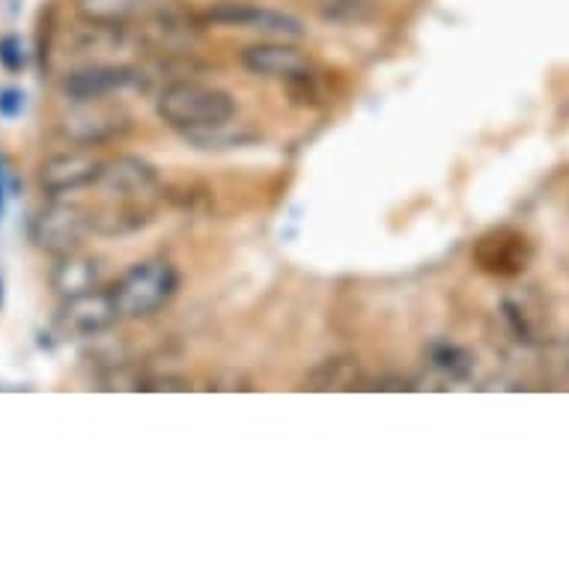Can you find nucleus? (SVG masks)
Segmentation results:
<instances>
[{
	"mask_svg": "<svg viewBox=\"0 0 569 569\" xmlns=\"http://www.w3.org/2000/svg\"><path fill=\"white\" fill-rule=\"evenodd\" d=\"M96 186L102 191L104 206L93 212V233L108 239L138 233L152 224L164 197L156 168L138 156H117L104 161L102 177Z\"/></svg>",
	"mask_w": 569,
	"mask_h": 569,
	"instance_id": "obj_1",
	"label": "nucleus"
},
{
	"mask_svg": "<svg viewBox=\"0 0 569 569\" xmlns=\"http://www.w3.org/2000/svg\"><path fill=\"white\" fill-rule=\"evenodd\" d=\"M156 113L164 126L182 131L188 140H200L212 131H224L239 113L230 93L197 81H173L156 99Z\"/></svg>",
	"mask_w": 569,
	"mask_h": 569,
	"instance_id": "obj_2",
	"label": "nucleus"
},
{
	"mask_svg": "<svg viewBox=\"0 0 569 569\" xmlns=\"http://www.w3.org/2000/svg\"><path fill=\"white\" fill-rule=\"evenodd\" d=\"M179 290V271L168 260H147L131 266L111 287V299L120 319L152 317Z\"/></svg>",
	"mask_w": 569,
	"mask_h": 569,
	"instance_id": "obj_3",
	"label": "nucleus"
},
{
	"mask_svg": "<svg viewBox=\"0 0 569 569\" xmlns=\"http://www.w3.org/2000/svg\"><path fill=\"white\" fill-rule=\"evenodd\" d=\"M206 24L224 30H239V33H257L262 39H301L308 33L305 21L296 19L292 12L271 10L260 3H248V0H221L212 3L203 12Z\"/></svg>",
	"mask_w": 569,
	"mask_h": 569,
	"instance_id": "obj_4",
	"label": "nucleus"
},
{
	"mask_svg": "<svg viewBox=\"0 0 569 569\" xmlns=\"http://www.w3.org/2000/svg\"><path fill=\"white\" fill-rule=\"evenodd\" d=\"M471 260L483 274L513 280L525 274L533 262V244L516 227H495L477 239L475 248H471Z\"/></svg>",
	"mask_w": 569,
	"mask_h": 569,
	"instance_id": "obj_5",
	"label": "nucleus"
},
{
	"mask_svg": "<svg viewBox=\"0 0 569 569\" xmlns=\"http://www.w3.org/2000/svg\"><path fill=\"white\" fill-rule=\"evenodd\" d=\"M90 233H93V212L63 200L46 206L30 224V239L48 253L78 251Z\"/></svg>",
	"mask_w": 569,
	"mask_h": 569,
	"instance_id": "obj_6",
	"label": "nucleus"
},
{
	"mask_svg": "<svg viewBox=\"0 0 569 569\" xmlns=\"http://www.w3.org/2000/svg\"><path fill=\"white\" fill-rule=\"evenodd\" d=\"M143 87V72L134 66L122 63H90L76 72H66L60 81V90L69 102H99L108 96H117L122 90H140Z\"/></svg>",
	"mask_w": 569,
	"mask_h": 569,
	"instance_id": "obj_7",
	"label": "nucleus"
},
{
	"mask_svg": "<svg viewBox=\"0 0 569 569\" xmlns=\"http://www.w3.org/2000/svg\"><path fill=\"white\" fill-rule=\"evenodd\" d=\"M242 66L257 78L269 81H287V84H308L310 60L301 48L292 46V39H262L253 42L239 54Z\"/></svg>",
	"mask_w": 569,
	"mask_h": 569,
	"instance_id": "obj_8",
	"label": "nucleus"
},
{
	"mask_svg": "<svg viewBox=\"0 0 569 569\" xmlns=\"http://www.w3.org/2000/svg\"><path fill=\"white\" fill-rule=\"evenodd\" d=\"M104 161H99L93 152L72 150V152H57L51 159L42 161L39 168V186L51 197L76 194L81 188H90L102 177Z\"/></svg>",
	"mask_w": 569,
	"mask_h": 569,
	"instance_id": "obj_9",
	"label": "nucleus"
},
{
	"mask_svg": "<svg viewBox=\"0 0 569 569\" xmlns=\"http://www.w3.org/2000/svg\"><path fill=\"white\" fill-rule=\"evenodd\" d=\"M131 129V117L120 108L99 102H78V108L63 117V134L76 143H108L113 138H122Z\"/></svg>",
	"mask_w": 569,
	"mask_h": 569,
	"instance_id": "obj_10",
	"label": "nucleus"
},
{
	"mask_svg": "<svg viewBox=\"0 0 569 569\" xmlns=\"http://www.w3.org/2000/svg\"><path fill=\"white\" fill-rule=\"evenodd\" d=\"M117 319H120V310L113 305L111 290H90L63 299V308L57 313V326L63 328L66 335L99 337L111 326H117Z\"/></svg>",
	"mask_w": 569,
	"mask_h": 569,
	"instance_id": "obj_11",
	"label": "nucleus"
},
{
	"mask_svg": "<svg viewBox=\"0 0 569 569\" xmlns=\"http://www.w3.org/2000/svg\"><path fill=\"white\" fill-rule=\"evenodd\" d=\"M78 12L96 24H113V28H131L152 19L156 12L168 10L177 0H76Z\"/></svg>",
	"mask_w": 569,
	"mask_h": 569,
	"instance_id": "obj_12",
	"label": "nucleus"
},
{
	"mask_svg": "<svg viewBox=\"0 0 569 569\" xmlns=\"http://www.w3.org/2000/svg\"><path fill=\"white\" fill-rule=\"evenodd\" d=\"M51 283H54V290L60 292L63 299L99 290V262L78 251L57 253L54 271H51Z\"/></svg>",
	"mask_w": 569,
	"mask_h": 569,
	"instance_id": "obj_13",
	"label": "nucleus"
},
{
	"mask_svg": "<svg viewBox=\"0 0 569 569\" xmlns=\"http://www.w3.org/2000/svg\"><path fill=\"white\" fill-rule=\"evenodd\" d=\"M361 385V367L349 355L340 358H326L305 379L308 391H355Z\"/></svg>",
	"mask_w": 569,
	"mask_h": 569,
	"instance_id": "obj_14",
	"label": "nucleus"
},
{
	"mask_svg": "<svg viewBox=\"0 0 569 569\" xmlns=\"http://www.w3.org/2000/svg\"><path fill=\"white\" fill-rule=\"evenodd\" d=\"M427 355H430V365L453 382H466L475 373V355L457 343H432Z\"/></svg>",
	"mask_w": 569,
	"mask_h": 569,
	"instance_id": "obj_15",
	"label": "nucleus"
},
{
	"mask_svg": "<svg viewBox=\"0 0 569 569\" xmlns=\"http://www.w3.org/2000/svg\"><path fill=\"white\" fill-rule=\"evenodd\" d=\"M313 7H317L319 19L343 24V28L365 24L376 16V0H317Z\"/></svg>",
	"mask_w": 569,
	"mask_h": 569,
	"instance_id": "obj_16",
	"label": "nucleus"
},
{
	"mask_svg": "<svg viewBox=\"0 0 569 569\" xmlns=\"http://www.w3.org/2000/svg\"><path fill=\"white\" fill-rule=\"evenodd\" d=\"M0 63H3V69H10V72H19L21 66H24V48H21L19 39H0Z\"/></svg>",
	"mask_w": 569,
	"mask_h": 569,
	"instance_id": "obj_17",
	"label": "nucleus"
},
{
	"mask_svg": "<svg viewBox=\"0 0 569 569\" xmlns=\"http://www.w3.org/2000/svg\"><path fill=\"white\" fill-rule=\"evenodd\" d=\"M21 111H24V93L16 90V87H10V90H0V113L12 120V117H19Z\"/></svg>",
	"mask_w": 569,
	"mask_h": 569,
	"instance_id": "obj_18",
	"label": "nucleus"
},
{
	"mask_svg": "<svg viewBox=\"0 0 569 569\" xmlns=\"http://www.w3.org/2000/svg\"><path fill=\"white\" fill-rule=\"evenodd\" d=\"M7 179H10V170H7V159L0 156V218H3V212H7V197H10Z\"/></svg>",
	"mask_w": 569,
	"mask_h": 569,
	"instance_id": "obj_19",
	"label": "nucleus"
},
{
	"mask_svg": "<svg viewBox=\"0 0 569 569\" xmlns=\"http://www.w3.org/2000/svg\"><path fill=\"white\" fill-rule=\"evenodd\" d=\"M0 301H3V280H0Z\"/></svg>",
	"mask_w": 569,
	"mask_h": 569,
	"instance_id": "obj_20",
	"label": "nucleus"
}]
</instances>
